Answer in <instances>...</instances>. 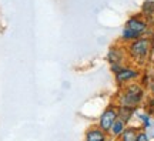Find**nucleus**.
<instances>
[{"label":"nucleus","mask_w":154,"mask_h":141,"mask_svg":"<svg viewBox=\"0 0 154 141\" xmlns=\"http://www.w3.org/2000/svg\"><path fill=\"white\" fill-rule=\"evenodd\" d=\"M144 97H146V88L138 81H134L119 88L114 97V103L117 106H127V107L137 109L144 101Z\"/></svg>","instance_id":"f257e3e1"},{"label":"nucleus","mask_w":154,"mask_h":141,"mask_svg":"<svg viewBox=\"0 0 154 141\" xmlns=\"http://www.w3.org/2000/svg\"><path fill=\"white\" fill-rule=\"evenodd\" d=\"M126 51L128 61H131L133 64L137 66V67H143L150 60V57L153 56V53H151V38L144 36V37H140L131 41V43L126 44Z\"/></svg>","instance_id":"f03ea898"},{"label":"nucleus","mask_w":154,"mask_h":141,"mask_svg":"<svg viewBox=\"0 0 154 141\" xmlns=\"http://www.w3.org/2000/svg\"><path fill=\"white\" fill-rule=\"evenodd\" d=\"M149 30H150V26H149V22L143 19L141 16H131L128 17V20L126 22L124 27L121 30V34H120V43L121 44H128L137 40L140 37H144L149 34Z\"/></svg>","instance_id":"7ed1b4c3"},{"label":"nucleus","mask_w":154,"mask_h":141,"mask_svg":"<svg viewBox=\"0 0 154 141\" xmlns=\"http://www.w3.org/2000/svg\"><path fill=\"white\" fill-rule=\"evenodd\" d=\"M114 76V83L117 84V87L120 88L123 86H127V84H130V83H134V81H138L140 80V77H141V71L138 69L137 66L134 64H123L121 66V69Z\"/></svg>","instance_id":"20e7f679"},{"label":"nucleus","mask_w":154,"mask_h":141,"mask_svg":"<svg viewBox=\"0 0 154 141\" xmlns=\"http://www.w3.org/2000/svg\"><path fill=\"white\" fill-rule=\"evenodd\" d=\"M119 118V115H117V106L116 103H110L107 107H106L99 115V120H97V125H99V128L104 131V133H110V128L111 125L114 124V121Z\"/></svg>","instance_id":"39448f33"},{"label":"nucleus","mask_w":154,"mask_h":141,"mask_svg":"<svg viewBox=\"0 0 154 141\" xmlns=\"http://www.w3.org/2000/svg\"><path fill=\"white\" fill-rule=\"evenodd\" d=\"M106 61L109 64H127L128 57H127L126 46L124 44H113L107 50Z\"/></svg>","instance_id":"423d86ee"},{"label":"nucleus","mask_w":154,"mask_h":141,"mask_svg":"<svg viewBox=\"0 0 154 141\" xmlns=\"http://www.w3.org/2000/svg\"><path fill=\"white\" fill-rule=\"evenodd\" d=\"M109 140H110V136L107 133H104L101 128H99L97 124H94L90 125L86 130L83 141H109Z\"/></svg>","instance_id":"0eeeda50"},{"label":"nucleus","mask_w":154,"mask_h":141,"mask_svg":"<svg viewBox=\"0 0 154 141\" xmlns=\"http://www.w3.org/2000/svg\"><path fill=\"white\" fill-rule=\"evenodd\" d=\"M116 106H117V104H116ZM136 113H137V109L127 107V106H117V115H119V118L123 120L127 125L131 121L133 117L136 115Z\"/></svg>","instance_id":"6e6552de"},{"label":"nucleus","mask_w":154,"mask_h":141,"mask_svg":"<svg viewBox=\"0 0 154 141\" xmlns=\"http://www.w3.org/2000/svg\"><path fill=\"white\" fill-rule=\"evenodd\" d=\"M126 127H127V124L123 121V120H120V118L116 120L114 124L111 125L110 133H109V136H110L111 140H117V138L121 136V133L126 130Z\"/></svg>","instance_id":"1a4fd4ad"},{"label":"nucleus","mask_w":154,"mask_h":141,"mask_svg":"<svg viewBox=\"0 0 154 141\" xmlns=\"http://www.w3.org/2000/svg\"><path fill=\"white\" fill-rule=\"evenodd\" d=\"M138 128L131 127V125H127L126 130L121 133V136L117 138L116 141H136L137 140V134H138Z\"/></svg>","instance_id":"9d476101"},{"label":"nucleus","mask_w":154,"mask_h":141,"mask_svg":"<svg viewBox=\"0 0 154 141\" xmlns=\"http://www.w3.org/2000/svg\"><path fill=\"white\" fill-rule=\"evenodd\" d=\"M141 10H143V16H146V17L154 16V2H151V0L144 2L143 7H141Z\"/></svg>","instance_id":"9b49d317"},{"label":"nucleus","mask_w":154,"mask_h":141,"mask_svg":"<svg viewBox=\"0 0 154 141\" xmlns=\"http://www.w3.org/2000/svg\"><path fill=\"white\" fill-rule=\"evenodd\" d=\"M137 114V118L141 121V125H143V128H150V125H151V120H150V114L147 113H136Z\"/></svg>","instance_id":"f8f14e48"},{"label":"nucleus","mask_w":154,"mask_h":141,"mask_svg":"<svg viewBox=\"0 0 154 141\" xmlns=\"http://www.w3.org/2000/svg\"><path fill=\"white\" fill-rule=\"evenodd\" d=\"M136 141H150V137L144 130H140L137 134V140Z\"/></svg>","instance_id":"ddd939ff"},{"label":"nucleus","mask_w":154,"mask_h":141,"mask_svg":"<svg viewBox=\"0 0 154 141\" xmlns=\"http://www.w3.org/2000/svg\"><path fill=\"white\" fill-rule=\"evenodd\" d=\"M121 66L123 64H110V71L113 73V74H116V73L121 69Z\"/></svg>","instance_id":"4468645a"},{"label":"nucleus","mask_w":154,"mask_h":141,"mask_svg":"<svg viewBox=\"0 0 154 141\" xmlns=\"http://www.w3.org/2000/svg\"><path fill=\"white\" fill-rule=\"evenodd\" d=\"M149 110H150V113H154V94L149 100Z\"/></svg>","instance_id":"2eb2a0df"},{"label":"nucleus","mask_w":154,"mask_h":141,"mask_svg":"<svg viewBox=\"0 0 154 141\" xmlns=\"http://www.w3.org/2000/svg\"><path fill=\"white\" fill-rule=\"evenodd\" d=\"M151 53L154 54V36H153V38H151Z\"/></svg>","instance_id":"dca6fc26"},{"label":"nucleus","mask_w":154,"mask_h":141,"mask_svg":"<svg viewBox=\"0 0 154 141\" xmlns=\"http://www.w3.org/2000/svg\"><path fill=\"white\" fill-rule=\"evenodd\" d=\"M153 80H154V69H153Z\"/></svg>","instance_id":"f3484780"}]
</instances>
